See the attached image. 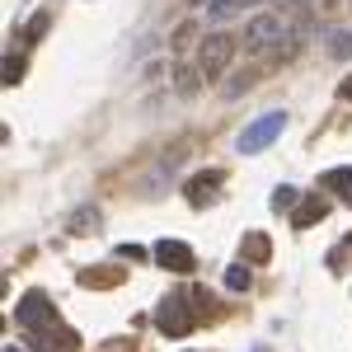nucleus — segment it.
Returning <instances> with one entry per match:
<instances>
[{"label":"nucleus","instance_id":"obj_3","mask_svg":"<svg viewBox=\"0 0 352 352\" xmlns=\"http://www.w3.org/2000/svg\"><path fill=\"white\" fill-rule=\"evenodd\" d=\"M155 324L169 333V338H184L192 329V292H174L155 305Z\"/></svg>","mask_w":352,"mask_h":352},{"label":"nucleus","instance_id":"obj_8","mask_svg":"<svg viewBox=\"0 0 352 352\" xmlns=\"http://www.w3.org/2000/svg\"><path fill=\"white\" fill-rule=\"evenodd\" d=\"M324 212H329L324 197H300L296 212H292V226H296V230H310V226H320V221H324Z\"/></svg>","mask_w":352,"mask_h":352},{"label":"nucleus","instance_id":"obj_6","mask_svg":"<svg viewBox=\"0 0 352 352\" xmlns=\"http://www.w3.org/2000/svg\"><path fill=\"white\" fill-rule=\"evenodd\" d=\"M151 254H155V263L169 268V272H192V263H197V254H192L184 240H160Z\"/></svg>","mask_w":352,"mask_h":352},{"label":"nucleus","instance_id":"obj_1","mask_svg":"<svg viewBox=\"0 0 352 352\" xmlns=\"http://www.w3.org/2000/svg\"><path fill=\"white\" fill-rule=\"evenodd\" d=\"M292 28H287V19L277 14V10H268V14H258V19H249V33H244V43H249V52H277V56H287L292 52Z\"/></svg>","mask_w":352,"mask_h":352},{"label":"nucleus","instance_id":"obj_17","mask_svg":"<svg viewBox=\"0 0 352 352\" xmlns=\"http://www.w3.org/2000/svg\"><path fill=\"white\" fill-rule=\"evenodd\" d=\"M24 80V56H5V85Z\"/></svg>","mask_w":352,"mask_h":352},{"label":"nucleus","instance_id":"obj_11","mask_svg":"<svg viewBox=\"0 0 352 352\" xmlns=\"http://www.w3.org/2000/svg\"><path fill=\"white\" fill-rule=\"evenodd\" d=\"M324 188L338 192L343 202H352V169H329V174H324Z\"/></svg>","mask_w":352,"mask_h":352},{"label":"nucleus","instance_id":"obj_5","mask_svg":"<svg viewBox=\"0 0 352 352\" xmlns=\"http://www.w3.org/2000/svg\"><path fill=\"white\" fill-rule=\"evenodd\" d=\"M14 320L28 329V333H43V324H52V300L43 292H24L19 305H14Z\"/></svg>","mask_w":352,"mask_h":352},{"label":"nucleus","instance_id":"obj_12","mask_svg":"<svg viewBox=\"0 0 352 352\" xmlns=\"http://www.w3.org/2000/svg\"><path fill=\"white\" fill-rule=\"evenodd\" d=\"M240 5H249V0H212V5H207V14H212L217 24H226V19H235V14H240Z\"/></svg>","mask_w":352,"mask_h":352},{"label":"nucleus","instance_id":"obj_24","mask_svg":"<svg viewBox=\"0 0 352 352\" xmlns=\"http://www.w3.org/2000/svg\"><path fill=\"white\" fill-rule=\"evenodd\" d=\"M5 352H24V348H5Z\"/></svg>","mask_w":352,"mask_h":352},{"label":"nucleus","instance_id":"obj_13","mask_svg":"<svg viewBox=\"0 0 352 352\" xmlns=\"http://www.w3.org/2000/svg\"><path fill=\"white\" fill-rule=\"evenodd\" d=\"M226 292H249V263H230L226 268Z\"/></svg>","mask_w":352,"mask_h":352},{"label":"nucleus","instance_id":"obj_7","mask_svg":"<svg viewBox=\"0 0 352 352\" xmlns=\"http://www.w3.org/2000/svg\"><path fill=\"white\" fill-rule=\"evenodd\" d=\"M221 184H226V174H217V169H207V174H197V179H188V202L192 207H207V202H217Z\"/></svg>","mask_w":352,"mask_h":352},{"label":"nucleus","instance_id":"obj_10","mask_svg":"<svg viewBox=\"0 0 352 352\" xmlns=\"http://www.w3.org/2000/svg\"><path fill=\"white\" fill-rule=\"evenodd\" d=\"M71 343H76V338H71L66 329H52V333H33V338H28V348H33V352H71Z\"/></svg>","mask_w":352,"mask_h":352},{"label":"nucleus","instance_id":"obj_4","mask_svg":"<svg viewBox=\"0 0 352 352\" xmlns=\"http://www.w3.org/2000/svg\"><path fill=\"white\" fill-rule=\"evenodd\" d=\"M230 56H235V38L230 33H207L202 38V52H197V66H202L207 80H217L221 71L230 66Z\"/></svg>","mask_w":352,"mask_h":352},{"label":"nucleus","instance_id":"obj_15","mask_svg":"<svg viewBox=\"0 0 352 352\" xmlns=\"http://www.w3.org/2000/svg\"><path fill=\"white\" fill-rule=\"evenodd\" d=\"M296 202H300L296 188H277V192H272V212H292Z\"/></svg>","mask_w":352,"mask_h":352},{"label":"nucleus","instance_id":"obj_23","mask_svg":"<svg viewBox=\"0 0 352 352\" xmlns=\"http://www.w3.org/2000/svg\"><path fill=\"white\" fill-rule=\"evenodd\" d=\"M192 5H202V10H207V5H212V0H192Z\"/></svg>","mask_w":352,"mask_h":352},{"label":"nucleus","instance_id":"obj_9","mask_svg":"<svg viewBox=\"0 0 352 352\" xmlns=\"http://www.w3.org/2000/svg\"><path fill=\"white\" fill-rule=\"evenodd\" d=\"M240 254H244V263H268V254H272V240L263 235V230H249L240 244Z\"/></svg>","mask_w":352,"mask_h":352},{"label":"nucleus","instance_id":"obj_2","mask_svg":"<svg viewBox=\"0 0 352 352\" xmlns=\"http://www.w3.org/2000/svg\"><path fill=\"white\" fill-rule=\"evenodd\" d=\"M282 127H287V113H282V109L263 113V118H254V122H249V127L240 132L235 151H240V155H258V151H268L272 141L282 136Z\"/></svg>","mask_w":352,"mask_h":352},{"label":"nucleus","instance_id":"obj_19","mask_svg":"<svg viewBox=\"0 0 352 352\" xmlns=\"http://www.w3.org/2000/svg\"><path fill=\"white\" fill-rule=\"evenodd\" d=\"M71 230L80 235V230H94V207H85V212H76V221H71Z\"/></svg>","mask_w":352,"mask_h":352},{"label":"nucleus","instance_id":"obj_25","mask_svg":"<svg viewBox=\"0 0 352 352\" xmlns=\"http://www.w3.org/2000/svg\"><path fill=\"white\" fill-rule=\"evenodd\" d=\"M324 5H333V0H324Z\"/></svg>","mask_w":352,"mask_h":352},{"label":"nucleus","instance_id":"obj_18","mask_svg":"<svg viewBox=\"0 0 352 352\" xmlns=\"http://www.w3.org/2000/svg\"><path fill=\"white\" fill-rule=\"evenodd\" d=\"M43 33H47V14H33V19H28V28H24V43L43 38Z\"/></svg>","mask_w":352,"mask_h":352},{"label":"nucleus","instance_id":"obj_22","mask_svg":"<svg viewBox=\"0 0 352 352\" xmlns=\"http://www.w3.org/2000/svg\"><path fill=\"white\" fill-rule=\"evenodd\" d=\"M287 5H296V10H305V5H315V0H287Z\"/></svg>","mask_w":352,"mask_h":352},{"label":"nucleus","instance_id":"obj_16","mask_svg":"<svg viewBox=\"0 0 352 352\" xmlns=\"http://www.w3.org/2000/svg\"><path fill=\"white\" fill-rule=\"evenodd\" d=\"M329 52L338 56V61H343V56H352V33H333V38H329Z\"/></svg>","mask_w":352,"mask_h":352},{"label":"nucleus","instance_id":"obj_14","mask_svg":"<svg viewBox=\"0 0 352 352\" xmlns=\"http://www.w3.org/2000/svg\"><path fill=\"white\" fill-rule=\"evenodd\" d=\"M174 85H179V94H197V76H192L184 61H174Z\"/></svg>","mask_w":352,"mask_h":352},{"label":"nucleus","instance_id":"obj_21","mask_svg":"<svg viewBox=\"0 0 352 352\" xmlns=\"http://www.w3.org/2000/svg\"><path fill=\"white\" fill-rule=\"evenodd\" d=\"M338 99H343V104H352V76L343 85H338Z\"/></svg>","mask_w":352,"mask_h":352},{"label":"nucleus","instance_id":"obj_20","mask_svg":"<svg viewBox=\"0 0 352 352\" xmlns=\"http://www.w3.org/2000/svg\"><path fill=\"white\" fill-rule=\"evenodd\" d=\"M249 85H254V71H249V76H240V80H226V99H235V94H244Z\"/></svg>","mask_w":352,"mask_h":352}]
</instances>
